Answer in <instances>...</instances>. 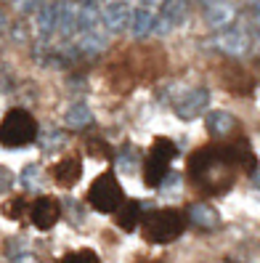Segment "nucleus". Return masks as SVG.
Masks as SVG:
<instances>
[{"label": "nucleus", "mask_w": 260, "mask_h": 263, "mask_svg": "<svg viewBox=\"0 0 260 263\" xmlns=\"http://www.w3.org/2000/svg\"><path fill=\"white\" fill-rule=\"evenodd\" d=\"M234 19H236V8L228 3V0H215V3L205 6V22H207L212 29L231 27Z\"/></svg>", "instance_id": "1a4fd4ad"}, {"label": "nucleus", "mask_w": 260, "mask_h": 263, "mask_svg": "<svg viewBox=\"0 0 260 263\" xmlns=\"http://www.w3.org/2000/svg\"><path fill=\"white\" fill-rule=\"evenodd\" d=\"M22 186L27 192H35V189L43 186V170H40V165H27L22 170Z\"/></svg>", "instance_id": "5701e85b"}, {"label": "nucleus", "mask_w": 260, "mask_h": 263, "mask_svg": "<svg viewBox=\"0 0 260 263\" xmlns=\"http://www.w3.org/2000/svg\"><path fill=\"white\" fill-rule=\"evenodd\" d=\"M80 3H88V6H98V0H80Z\"/></svg>", "instance_id": "e433bc0d"}, {"label": "nucleus", "mask_w": 260, "mask_h": 263, "mask_svg": "<svg viewBox=\"0 0 260 263\" xmlns=\"http://www.w3.org/2000/svg\"><path fill=\"white\" fill-rule=\"evenodd\" d=\"M6 29V19H3V13H0V32Z\"/></svg>", "instance_id": "c9c22d12"}, {"label": "nucleus", "mask_w": 260, "mask_h": 263, "mask_svg": "<svg viewBox=\"0 0 260 263\" xmlns=\"http://www.w3.org/2000/svg\"><path fill=\"white\" fill-rule=\"evenodd\" d=\"M8 258H11L13 263H24V260H29L27 242H24V239H11V242H8Z\"/></svg>", "instance_id": "393cba45"}, {"label": "nucleus", "mask_w": 260, "mask_h": 263, "mask_svg": "<svg viewBox=\"0 0 260 263\" xmlns=\"http://www.w3.org/2000/svg\"><path fill=\"white\" fill-rule=\"evenodd\" d=\"M154 22H157V8L141 3L138 8L133 11L128 29L133 32V37H146V35H151V29H154Z\"/></svg>", "instance_id": "9d476101"}, {"label": "nucleus", "mask_w": 260, "mask_h": 263, "mask_svg": "<svg viewBox=\"0 0 260 263\" xmlns=\"http://www.w3.org/2000/svg\"><path fill=\"white\" fill-rule=\"evenodd\" d=\"M35 138H37V125H35V117L27 109H11L0 122V144L8 149L27 146Z\"/></svg>", "instance_id": "f03ea898"}, {"label": "nucleus", "mask_w": 260, "mask_h": 263, "mask_svg": "<svg viewBox=\"0 0 260 263\" xmlns=\"http://www.w3.org/2000/svg\"><path fill=\"white\" fill-rule=\"evenodd\" d=\"M88 202L98 213H114L122 205V189L114 173H101L88 189Z\"/></svg>", "instance_id": "7ed1b4c3"}, {"label": "nucleus", "mask_w": 260, "mask_h": 263, "mask_svg": "<svg viewBox=\"0 0 260 263\" xmlns=\"http://www.w3.org/2000/svg\"><path fill=\"white\" fill-rule=\"evenodd\" d=\"M141 3H146V6H154V8H157V6H162V0H141Z\"/></svg>", "instance_id": "f704fd0d"}, {"label": "nucleus", "mask_w": 260, "mask_h": 263, "mask_svg": "<svg viewBox=\"0 0 260 263\" xmlns=\"http://www.w3.org/2000/svg\"><path fill=\"white\" fill-rule=\"evenodd\" d=\"M138 162H141V157H138V149H135V146H122V149H119V154H117V165H119V170H125V173H133V170L138 167Z\"/></svg>", "instance_id": "4be33fe9"}, {"label": "nucleus", "mask_w": 260, "mask_h": 263, "mask_svg": "<svg viewBox=\"0 0 260 263\" xmlns=\"http://www.w3.org/2000/svg\"><path fill=\"white\" fill-rule=\"evenodd\" d=\"M88 152L96 154V157H98V154H101V157H109V146H106L104 141H90L88 144Z\"/></svg>", "instance_id": "c85d7f7f"}, {"label": "nucleus", "mask_w": 260, "mask_h": 263, "mask_svg": "<svg viewBox=\"0 0 260 263\" xmlns=\"http://www.w3.org/2000/svg\"><path fill=\"white\" fill-rule=\"evenodd\" d=\"M80 27V6L74 3H61L58 6V22H56V32L61 37H74Z\"/></svg>", "instance_id": "f8f14e48"}, {"label": "nucleus", "mask_w": 260, "mask_h": 263, "mask_svg": "<svg viewBox=\"0 0 260 263\" xmlns=\"http://www.w3.org/2000/svg\"><path fill=\"white\" fill-rule=\"evenodd\" d=\"M250 8H252V16H255V19H260V0H252Z\"/></svg>", "instance_id": "473e14b6"}, {"label": "nucleus", "mask_w": 260, "mask_h": 263, "mask_svg": "<svg viewBox=\"0 0 260 263\" xmlns=\"http://www.w3.org/2000/svg\"><path fill=\"white\" fill-rule=\"evenodd\" d=\"M29 218H32L35 229L48 231L61 218V205L56 202L53 197H40V199H35V202H32V208H29Z\"/></svg>", "instance_id": "0eeeda50"}, {"label": "nucleus", "mask_w": 260, "mask_h": 263, "mask_svg": "<svg viewBox=\"0 0 260 263\" xmlns=\"http://www.w3.org/2000/svg\"><path fill=\"white\" fill-rule=\"evenodd\" d=\"M37 144H40L43 152L51 154V152H56V149H61V146L67 144V136L61 133L58 128H45V130L37 136Z\"/></svg>", "instance_id": "412c9836"}, {"label": "nucleus", "mask_w": 260, "mask_h": 263, "mask_svg": "<svg viewBox=\"0 0 260 263\" xmlns=\"http://www.w3.org/2000/svg\"><path fill=\"white\" fill-rule=\"evenodd\" d=\"M207 104H210V90L207 88H194V90H189V93H183L178 99L175 112H178L181 120H194L207 109Z\"/></svg>", "instance_id": "6e6552de"}, {"label": "nucleus", "mask_w": 260, "mask_h": 263, "mask_svg": "<svg viewBox=\"0 0 260 263\" xmlns=\"http://www.w3.org/2000/svg\"><path fill=\"white\" fill-rule=\"evenodd\" d=\"M252 37H255V48L260 51V19L255 22V29H252Z\"/></svg>", "instance_id": "2f4dec72"}, {"label": "nucleus", "mask_w": 260, "mask_h": 263, "mask_svg": "<svg viewBox=\"0 0 260 263\" xmlns=\"http://www.w3.org/2000/svg\"><path fill=\"white\" fill-rule=\"evenodd\" d=\"M215 48L226 56H244L250 51V37L242 27H226L221 29V35L215 37Z\"/></svg>", "instance_id": "423d86ee"}, {"label": "nucleus", "mask_w": 260, "mask_h": 263, "mask_svg": "<svg viewBox=\"0 0 260 263\" xmlns=\"http://www.w3.org/2000/svg\"><path fill=\"white\" fill-rule=\"evenodd\" d=\"M56 22H58V3H40L35 11V32L45 40L56 32Z\"/></svg>", "instance_id": "9b49d317"}, {"label": "nucleus", "mask_w": 260, "mask_h": 263, "mask_svg": "<svg viewBox=\"0 0 260 263\" xmlns=\"http://www.w3.org/2000/svg\"><path fill=\"white\" fill-rule=\"evenodd\" d=\"M64 120H67V125L69 128H74V130H83V128H88V125H93V115H90V109L85 104H72L69 109H67V115H64Z\"/></svg>", "instance_id": "a211bd4d"}, {"label": "nucleus", "mask_w": 260, "mask_h": 263, "mask_svg": "<svg viewBox=\"0 0 260 263\" xmlns=\"http://www.w3.org/2000/svg\"><path fill=\"white\" fill-rule=\"evenodd\" d=\"M199 3H202V6H210V3H215V0H199Z\"/></svg>", "instance_id": "4c0bfd02"}, {"label": "nucleus", "mask_w": 260, "mask_h": 263, "mask_svg": "<svg viewBox=\"0 0 260 263\" xmlns=\"http://www.w3.org/2000/svg\"><path fill=\"white\" fill-rule=\"evenodd\" d=\"M106 29L98 27V29H88V32H77V51L80 53H88V56H96L106 48Z\"/></svg>", "instance_id": "ddd939ff"}, {"label": "nucleus", "mask_w": 260, "mask_h": 263, "mask_svg": "<svg viewBox=\"0 0 260 263\" xmlns=\"http://www.w3.org/2000/svg\"><path fill=\"white\" fill-rule=\"evenodd\" d=\"M61 263H101V258L93 250H74L61 258Z\"/></svg>", "instance_id": "a878e982"}, {"label": "nucleus", "mask_w": 260, "mask_h": 263, "mask_svg": "<svg viewBox=\"0 0 260 263\" xmlns=\"http://www.w3.org/2000/svg\"><path fill=\"white\" fill-rule=\"evenodd\" d=\"M83 176V165L77 157H64L61 162H56L53 167V178L56 183H61V186H72V183H77Z\"/></svg>", "instance_id": "4468645a"}, {"label": "nucleus", "mask_w": 260, "mask_h": 263, "mask_svg": "<svg viewBox=\"0 0 260 263\" xmlns=\"http://www.w3.org/2000/svg\"><path fill=\"white\" fill-rule=\"evenodd\" d=\"M144 205L141 202H135V199H128V202H122L119 208H117V226L119 229H125V231H133L135 226L141 223V218H144Z\"/></svg>", "instance_id": "dca6fc26"}, {"label": "nucleus", "mask_w": 260, "mask_h": 263, "mask_svg": "<svg viewBox=\"0 0 260 263\" xmlns=\"http://www.w3.org/2000/svg\"><path fill=\"white\" fill-rule=\"evenodd\" d=\"M183 231V215L178 210H151L141 218V234L146 242L167 245L181 237Z\"/></svg>", "instance_id": "f257e3e1"}, {"label": "nucleus", "mask_w": 260, "mask_h": 263, "mask_svg": "<svg viewBox=\"0 0 260 263\" xmlns=\"http://www.w3.org/2000/svg\"><path fill=\"white\" fill-rule=\"evenodd\" d=\"M186 13H189L186 0H162V6H159V11H157V22H154V29H151V35H167L170 29H175L178 24L186 22Z\"/></svg>", "instance_id": "20e7f679"}, {"label": "nucleus", "mask_w": 260, "mask_h": 263, "mask_svg": "<svg viewBox=\"0 0 260 263\" xmlns=\"http://www.w3.org/2000/svg\"><path fill=\"white\" fill-rule=\"evenodd\" d=\"M175 154H178V149H175V144L170 141V138H157V141L151 144L149 157H154V160H159L165 165H170L175 160Z\"/></svg>", "instance_id": "aec40b11"}, {"label": "nucleus", "mask_w": 260, "mask_h": 263, "mask_svg": "<svg viewBox=\"0 0 260 263\" xmlns=\"http://www.w3.org/2000/svg\"><path fill=\"white\" fill-rule=\"evenodd\" d=\"M3 213L8 215V218H22V213H24V199H13V202H8L3 208Z\"/></svg>", "instance_id": "cd10ccee"}, {"label": "nucleus", "mask_w": 260, "mask_h": 263, "mask_svg": "<svg viewBox=\"0 0 260 263\" xmlns=\"http://www.w3.org/2000/svg\"><path fill=\"white\" fill-rule=\"evenodd\" d=\"M252 183L260 189V170H255V173H252Z\"/></svg>", "instance_id": "72a5a7b5"}, {"label": "nucleus", "mask_w": 260, "mask_h": 263, "mask_svg": "<svg viewBox=\"0 0 260 263\" xmlns=\"http://www.w3.org/2000/svg\"><path fill=\"white\" fill-rule=\"evenodd\" d=\"M13 183V176H11V170H6V167H0V192H6L8 186Z\"/></svg>", "instance_id": "c756f323"}, {"label": "nucleus", "mask_w": 260, "mask_h": 263, "mask_svg": "<svg viewBox=\"0 0 260 263\" xmlns=\"http://www.w3.org/2000/svg\"><path fill=\"white\" fill-rule=\"evenodd\" d=\"M165 176H167V165L154 160V157H146V162H144V181H146V186H159Z\"/></svg>", "instance_id": "6ab92c4d"}, {"label": "nucleus", "mask_w": 260, "mask_h": 263, "mask_svg": "<svg viewBox=\"0 0 260 263\" xmlns=\"http://www.w3.org/2000/svg\"><path fill=\"white\" fill-rule=\"evenodd\" d=\"M67 205H69V213H72V221H74V223H83V218H85V215H83V210H80V205H74V202H72V199H69V202H67Z\"/></svg>", "instance_id": "7c9ffc66"}, {"label": "nucleus", "mask_w": 260, "mask_h": 263, "mask_svg": "<svg viewBox=\"0 0 260 263\" xmlns=\"http://www.w3.org/2000/svg\"><path fill=\"white\" fill-rule=\"evenodd\" d=\"M11 6L16 8L19 13H35L37 6H40V0H11Z\"/></svg>", "instance_id": "bb28decb"}, {"label": "nucleus", "mask_w": 260, "mask_h": 263, "mask_svg": "<svg viewBox=\"0 0 260 263\" xmlns=\"http://www.w3.org/2000/svg\"><path fill=\"white\" fill-rule=\"evenodd\" d=\"M189 221H191L194 226H199V229L212 231V229H218L221 215H218L215 208H210V205H205V202H196V205L189 208Z\"/></svg>", "instance_id": "2eb2a0df"}, {"label": "nucleus", "mask_w": 260, "mask_h": 263, "mask_svg": "<svg viewBox=\"0 0 260 263\" xmlns=\"http://www.w3.org/2000/svg\"><path fill=\"white\" fill-rule=\"evenodd\" d=\"M207 130L212 136H228L234 128H236V117L231 112H223V109H215V112H210L207 115Z\"/></svg>", "instance_id": "f3484780"}, {"label": "nucleus", "mask_w": 260, "mask_h": 263, "mask_svg": "<svg viewBox=\"0 0 260 263\" xmlns=\"http://www.w3.org/2000/svg\"><path fill=\"white\" fill-rule=\"evenodd\" d=\"M236 149V162L247 170V173H255L257 170V157L252 154V149L250 146H234Z\"/></svg>", "instance_id": "b1692460"}, {"label": "nucleus", "mask_w": 260, "mask_h": 263, "mask_svg": "<svg viewBox=\"0 0 260 263\" xmlns=\"http://www.w3.org/2000/svg\"><path fill=\"white\" fill-rule=\"evenodd\" d=\"M130 16H133V11L125 0H109V3H104V8H101V24H104L106 32H114V35L125 32L130 27Z\"/></svg>", "instance_id": "39448f33"}]
</instances>
